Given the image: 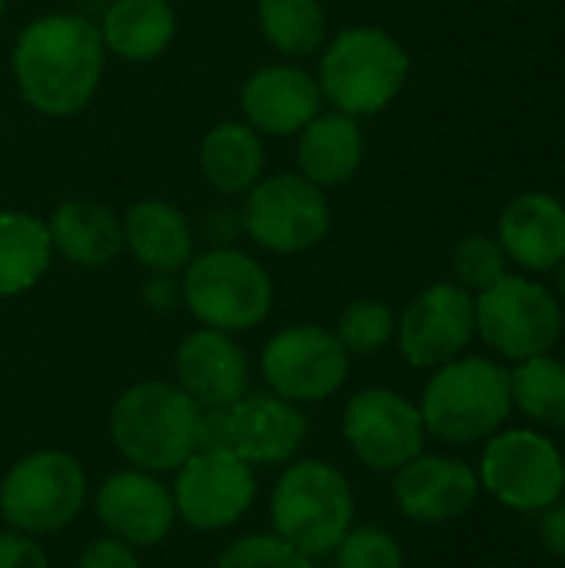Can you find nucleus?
Returning a JSON list of instances; mask_svg holds the SVG:
<instances>
[{"label": "nucleus", "mask_w": 565, "mask_h": 568, "mask_svg": "<svg viewBox=\"0 0 565 568\" xmlns=\"http://www.w3.org/2000/svg\"><path fill=\"white\" fill-rule=\"evenodd\" d=\"M103 70L107 50L97 23L70 10L33 17L10 50L20 100L50 120L80 116L100 93Z\"/></svg>", "instance_id": "obj_1"}, {"label": "nucleus", "mask_w": 565, "mask_h": 568, "mask_svg": "<svg viewBox=\"0 0 565 568\" xmlns=\"http://www.w3.org/2000/svg\"><path fill=\"white\" fill-rule=\"evenodd\" d=\"M410 80L406 47L383 27L356 23L330 33L320 50L316 83L323 100L356 120L376 116L403 93Z\"/></svg>", "instance_id": "obj_2"}, {"label": "nucleus", "mask_w": 565, "mask_h": 568, "mask_svg": "<svg viewBox=\"0 0 565 568\" xmlns=\"http://www.w3.org/2000/svg\"><path fill=\"white\" fill-rule=\"evenodd\" d=\"M200 406L163 379L127 386L110 409V443L123 463L143 473H176L196 449Z\"/></svg>", "instance_id": "obj_3"}, {"label": "nucleus", "mask_w": 565, "mask_h": 568, "mask_svg": "<svg viewBox=\"0 0 565 568\" xmlns=\"http://www.w3.org/2000/svg\"><path fill=\"white\" fill-rule=\"evenodd\" d=\"M420 416L426 436L450 446H473L496 436L513 416L509 369L486 356H460L433 369L423 386Z\"/></svg>", "instance_id": "obj_4"}, {"label": "nucleus", "mask_w": 565, "mask_h": 568, "mask_svg": "<svg viewBox=\"0 0 565 568\" xmlns=\"http://www.w3.org/2000/svg\"><path fill=\"white\" fill-rule=\"evenodd\" d=\"M356 499L350 479L323 459L286 463L270 496L273 536L310 559L333 556L353 529Z\"/></svg>", "instance_id": "obj_5"}, {"label": "nucleus", "mask_w": 565, "mask_h": 568, "mask_svg": "<svg viewBox=\"0 0 565 568\" xmlns=\"http://www.w3.org/2000/svg\"><path fill=\"white\" fill-rule=\"evenodd\" d=\"M183 306L200 326L246 333L270 320L276 286L270 270L243 246L203 250L180 273Z\"/></svg>", "instance_id": "obj_6"}, {"label": "nucleus", "mask_w": 565, "mask_h": 568, "mask_svg": "<svg viewBox=\"0 0 565 568\" xmlns=\"http://www.w3.org/2000/svg\"><path fill=\"white\" fill-rule=\"evenodd\" d=\"M240 200L246 240L273 256L310 253L333 230V203L326 190L296 170L263 173Z\"/></svg>", "instance_id": "obj_7"}, {"label": "nucleus", "mask_w": 565, "mask_h": 568, "mask_svg": "<svg viewBox=\"0 0 565 568\" xmlns=\"http://www.w3.org/2000/svg\"><path fill=\"white\" fill-rule=\"evenodd\" d=\"M90 499V483L77 456L40 449L17 459L0 483V516L27 536H53L73 526Z\"/></svg>", "instance_id": "obj_8"}, {"label": "nucleus", "mask_w": 565, "mask_h": 568, "mask_svg": "<svg viewBox=\"0 0 565 568\" xmlns=\"http://www.w3.org/2000/svg\"><path fill=\"white\" fill-rule=\"evenodd\" d=\"M310 419L273 393H246L233 406L200 413V449H223L250 466H286L306 446Z\"/></svg>", "instance_id": "obj_9"}, {"label": "nucleus", "mask_w": 565, "mask_h": 568, "mask_svg": "<svg viewBox=\"0 0 565 568\" xmlns=\"http://www.w3.org/2000/svg\"><path fill=\"white\" fill-rule=\"evenodd\" d=\"M563 326L556 293L529 276L506 273L500 283L476 293V336L503 359L523 363L553 353L563 339Z\"/></svg>", "instance_id": "obj_10"}, {"label": "nucleus", "mask_w": 565, "mask_h": 568, "mask_svg": "<svg viewBox=\"0 0 565 568\" xmlns=\"http://www.w3.org/2000/svg\"><path fill=\"white\" fill-rule=\"evenodd\" d=\"M480 489L513 513H543L565 493V456L536 429H500L480 459Z\"/></svg>", "instance_id": "obj_11"}, {"label": "nucleus", "mask_w": 565, "mask_h": 568, "mask_svg": "<svg viewBox=\"0 0 565 568\" xmlns=\"http://www.w3.org/2000/svg\"><path fill=\"white\" fill-rule=\"evenodd\" d=\"M260 376L270 393L286 403H323L350 379V353L326 326H283L260 353Z\"/></svg>", "instance_id": "obj_12"}, {"label": "nucleus", "mask_w": 565, "mask_h": 568, "mask_svg": "<svg viewBox=\"0 0 565 568\" xmlns=\"http://www.w3.org/2000/svg\"><path fill=\"white\" fill-rule=\"evenodd\" d=\"M343 439L373 473H396L423 453L426 426L420 406L390 386H366L343 409Z\"/></svg>", "instance_id": "obj_13"}, {"label": "nucleus", "mask_w": 565, "mask_h": 568, "mask_svg": "<svg viewBox=\"0 0 565 568\" xmlns=\"http://www.w3.org/2000/svg\"><path fill=\"white\" fill-rule=\"evenodd\" d=\"M476 336V296L456 283H430L396 316V346L413 369L460 359Z\"/></svg>", "instance_id": "obj_14"}, {"label": "nucleus", "mask_w": 565, "mask_h": 568, "mask_svg": "<svg viewBox=\"0 0 565 568\" xmlns=\"http://www.w3.org/2000/svg\"><path fill=\"white\" fill-rule=\"evenodd\" d=\"M256 499V473L233 453L196 449L173 479L176 519L196 532L236 526Z\"/></svg>", "instance_id": "obj_15"}, {"label": "nucleus", "mask_w": 565, "mask_h": 568, "mask_svg": "<svg viewBox=\"0 0 565 568\" xmlns=\"http://www.w3.org/2000/svg\"><path fill=\"white\" fill-rule=\"evenodd\" d=\"M93 509L107 536L127 542L130 549L160 546L180 523L173 506V489H167L157 479V473H143L133 466L110 473L100 483L93 496Z\"/></svg>", "instance_id": "obj_16"}, {"label": "nucleus", "mask_w": 565, "mask_h": 568, "mask_svg": "<svg viewBox=\"0 0 565 568\" xmlns=\"http://www.w3.org/2000/svg\"><path fill=\"white\" fill-rule=\"evenodd\" d=\"M323 110L316 73L296 60H276L256 67L240 87V120L263 140L296 136Z\"/></svg>", "instance_id": "obj_17"}, {"label": "nucleus", "mask_w": 565, "mask_h": 568, "mask_svg": "<svg viewBox=\"0 0 565 568\" xmlns=\"http://www.w3.org/2000/svg\"><path fill=\"white\" fill-rule=\"evenodd\" d=\"M480 476L456 456L420 453L393 473L396 509L420 526H446L463 519L480 499Z\"/></svg>", "instance_id": "obj_18"}, {"label": "nucleus", "mask_w": 565, "mask_h": 568, "mask_svg": "<svg viewBox=\"0 0 565 568\" xmlns=\"http://www.w3.org/2000/svg\"><path fill=\"white\" fill-rule=\"evenodd\" d=\"M176 386L200 409L233 406L250 393V356L233 339V333H220L200 326L186 333L173 353Z\"/></svg>", "instance_id": "obj_19"}, {"label": "nucleus", "mask_w": 565, "mask_h": 568, "mask_svg": "<svg viewBox=\"0 0 565 568\" xmlns=\"http://www.w3.org/2000/svg\"><path fill=\"white\" fill-rule=\"evenodd\" d=\"M123 253L147 273H183L196 256V233L186 210L170 200L147 196L123 210Z\"/></svg>", "instance_id": "obj_20"}, {"label": "nucleus", "mask_w": 565, "mask_h": 568, "mask_svg": "<svg viewBox=\"0 0 565 568\" xmlns=\"http://www.w3.org/2000/svg\"><path fill=\"white\" fill-rule=\"evenodd\" d=\"M509 263L526 273H549L565 260V203L553 193L526 190L513 196L500 216L496 236Z\"/></svg>", "instance_id": "obj_21"}, {"label": "nucleus", "mask_w": 565, "mask_h": 568, "mask_svg": "<svg viewBox=\"0 0 565 568\" xmlns=\"http://www.w3.org/2000/svg\"><path fill=\"white\" fill-rule=\"evenodd\" d=\"M47 233L53 256L80 270L110 266L123 253V223L120 213L100 200H60L47 216Z\"/></svg>", "instance_id": "obj_22"}, {"label": "nucleus", "mask_w": 565, "mask_h": 568, "mask_svg": "<svg viewBox=\"0 0 565 568\" xmlns=\"http://www.w3.org/2000/svg\"><path fill=\"white\" fill-rule=\"evenodd\" d=\"M366 156V136L356 116L340 110H320L296 133V173L323 190L346 186Z\"/></svg>", "instance_id": "obj_23"}, {"label": "nucleus", "mask_w": 565, "mask_h": 568, "mask_svg": "<svg viewBox=\"0 0 565 568\" xmlns=\"http://www.w3.org/2000/svg\"><path fill=\"white\" fill-rule=\"evenodd\" d=\"M97 30L107 57L123 63H153L173 47L180 17L170 0H110Z\"/></svg>", "instance_id": "obj_24"}, {"label": "nucleus", "mask_w": 565, "mask_h": 568, "mask_svg": "<svg viewBox=\"0 0 565 568\" xmlns=\"http://www.w3.org/2000/svg\"><path fill=\"white\" fill-rule=\"evenodd\" d=\"M196 166L216 196L236 200L266 173V140L243 120H220L200 136Z\"/></svg>", "instance_id": "obj_25"}, {"label": "nucleus", "mask_w": 565, "mask_h": 568, "mask_svg": "<svg viewBox=\"0 0 565 568\" xmlns=\"http://www.w3.org/2000/svg\"><path fill=\"white\" fill-rule=\"evenodd\" d=\"M47 223L23 210H0V300L30 293L50 270Z\"/></svg>", "instance_id": "obj_26"}, {"label": "nucleus", "mask_w": 565, "mask_h": 568, "mask_svg": "<svg viewBox=\"0 0 565 568\" xmlns=\"http://www.w3.org/2000/svg\"><path fill=\"white\" fill-rule=\"evenodd\" d=\"M256 27L283 60H306L330 40L323 0H256Z\"/></svg>", "instance_id": "obj_27"}, {"label": "nucleus", "mask_w": 565, "mask_h": 568, "mask_svg": "<svg viewBox=\"0 0 565 568\" xmlns=\"http://www.w3.org/2000/svg\"><path fill=\"white\" fill-rule=\"evenodd\" d=\"M513 409L543 429H565V363L553 353L533 356L509 369Z\"/></svg>", "instance_id": "obj_28"}, {"label": "nucleus", "mask_w": 565, "mask_h": 568, "mask_svg": "<svg viewBox=\"0 0 565 568\" xmlns=\"http://www.w3.org/2000/svg\"><path fill=\"white\" fill-rule=\"evenodd\" d=\"M336 339L350 356H376L396 339V313L386 300H353L336 320Z\"/></svg>", "instance_id": "obj_29"}, {"label": "nucleus", "mask_w": 565, "mask_h": 568, "mask_svg": "<svg viewBox=\"0 0 565 568\" xmlns=\"http://www.w3.org/2000/svg\"><path fill=\"white\" fill-rule=\"evenodd\" d=\"M506 273H509V256L496 236L473 233L456 243V250H453V283L456 286H463L476 296V293L490 290L493 283H500Z\"/></svg>", "instance_id": "obj_30"}, {"label": "nucleus", "mask_w": 565, "mask_h": 568, "mask_svg": "<svg viewBox=\"0 0 565 568\" xmlns=\"http://www.w3.org/2000/svg\"><path fill=\"white\" fill-rule=\"evenodd\" d=\"M336 568H403L400 539L383 526H353L333 552Z\"/></svg>", "instance_id": "obj_31"}, {"label": "nucleus", "mask_w": 565, "mask_h": 568, "mask_svg": "<svg viewBox=\"0 0 565 568\" xmlns=\"http://www.w3.org/2000/svg\"><path fill=\"white\" fill-rule=\"evenodd\" d=\"M213 568H316V559L296 552L273 532H253L233 539Z\"/></svg>", "instance_id": "obj_32"}, {"label": "nucleus", "mask_w": 565, "mask_h": 568, "mask_svg": "<svg viewBox=\"0 0 565 568\" xmlns=\"http://www.w3.org/2000/svg\"><path fill=\"white\" fill-rule=\"evenodd\" d=\"M193 233H196V243H203L206 250H226V246H240V240L246 236L243 230V210L220 196L216 203L203 206L200 216L193 220Z\"/></svg>", "instance_id": "obj_33"}, {"label": "nucleus", "mask_w": 565, "mask_h": 568, "mask_svg": "<svg viewBox=\"0 0 565 568\" xmlns=\"http://www.w3.org/2000/svg\"><path fill=\"white\" fill-rule=\"evenodd\" d=\"M140 300L150 313L157 316H170L183 306V283L180 273H147L143 286H140Z\"/></svg>", "instance_id": "obj_34"}, {"label": "nucleus", "mask_w": 565, "mask_h": 568, "mask_svg": "<svg viewBox=\"0 0 565 568\" xmlns=\"http://www.w3.org/2000/svg\"><path fill=\"white\" fill-rule=\"evenodd\" d=\"M0 568H50V559L40 549L37 536L3 529L0 532Z\"/></svg>", "instance_id": "obj_35"}, {"label": "nucleus", "mask_w": 565, "mask_h": 568, "mask_svg": "<svg viewBox=\"0 0 565 568\" xmlns=\"http://www.w3.org/2000/svg\"><path fill=\"white\" fill-rule=\"evenodd\" d=\"M73 568H143L137 559V549H130L127 542L113 539V536H103V539H93Z\"/></svg>", "instance_id": "obj_36"}, {"label": "nucleus", "mask_w": 565, "mask_h": 568, "mask_svg": "<svg viewBox=\"0 0 565 568\" xmlns=\"http://www.w3.org/2000/svg\"><path fill=\"white\" fill-rule=\"evenodd\" d=\"M536 536H539V546H543L553 559H563L565 562V499H556L553 506H546V509L539 513Z\"/></svg>", "instance_id": "obj_37"}, {"label": "nucleus", "mask_w": 565, "mask_h": 568, "mask_svg": "<svg viewBox=\"0 0 565 568\" xmlns=\"http://www.w3.org/2000/svg\"><path fill=\"white\" fill-rule=\"evenodd\" d=\"M553 273H556V293H559L556 300H563L565 303V260L556 266V270H553Z\"/></svg>", "instance_id": "obj_38"}, {"label": "nucleus", "mask_w": 565, "mask_h": 568, "mask_svg": "<svg viewBox=\"0 0 565 568\" xmlns=\"http://www.w3.org/2000/svg\"><path fill=\"white\" fill-rule=\"evenodd\" d=\"M3 13H7V0H0V20H3Z\"/></svg>", "instance_id": "obj_39"}, {"label": "nucleus", "mask_w": 565, "mask_h": 568, "mask_svg": "<svg viewBox=\"0 0 565 568\" xmlns=\"http://www.w3.org/2000/svg\"><path fill=\"white\" fill-rule=\"evenodd\" d=\"M490 568H516V566H490Z\"/></svg>", "instance_id": "obj_40"}]
</instances>
